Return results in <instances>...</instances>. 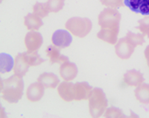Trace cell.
<instances>
[{"instance_id": "8fae6325", "label": "cell", "mask_w": 149, "mask_h": 118, "mask_svg": "<svg viewBox=\"0 0 149 118\" xmlns=\"http://www.w3.org/2000/svg\"><path fill=\"white\" fill-rule=\"evenodd\" d=\"M45 88H56L60 83L57 76L53 72H44L37 79Z\"/></svg>"}, {"instance_id": "7402d4cb", "label": "cell", "mask_w": 149, "mask_h": 118, "mask_svg": "<svg viewBox=\"0 0 149 118\" xmlns=\"http://www.w3.org/2000/svg\"><path fill=\"white\" fill-rule=\"evenodd\" d=\"M33 13H34L35 14H37L41 19L46 17L49 14V9L47 7L46 3L36 2L34 5H33Z\"/></svg>"}, {"instance_id": "9c48e42d", "label": "cell", "mask_w": 149, "mask_h": 118, "mask_svg": "<svg viewBox=\"0 0 149 118\" xmlns=\"http://www.w3.org/2000/svg\"><path fill=\"white\" fill-rule=\"evenodd\" d=\"M79 73L78 66L75 63L67 61L61 65L60 66V75L64 81L71 82L77 77Z\"/></svg>"}, {"instance_id": "ffe728a7", "label": "cell", "mask_w": 149, "mask_h": 118, "mask_svg": "<svg viewBox=\"0 0 149 118\" xmlns=\"http://www.w3.org/2000/svg\"><path fill=\"white\" fill-rule=\"evenodd\" d=\"M23 57L29 66H37L45 61L38 53V51H26L22 53Z\"/></svg>"}, {"instance_id": "603a6c76", "label": "cell", "mask_w": 149, "mask_h": 118, "mask_svg": "<svg viewBox=\"0 0 149 118\" xmlns=\"http://www.w3.org/2000/svg\"><path fill=\"white\" fill-rule=\"evenodd\" d=\"M46 4L49 12L57 13L63 9L65 5V0H47Z\"/></svg>"}, {"instance_id": "277c9868", "label": "cell", "mask_w": 149, "mask_h": 118, "mask_svg": "<svg viewBox=\"0 0 149 118\" xmlns=\"http://www.w3.org/2000/svg\"><path fill=\"white\" fill-rule=\"evenodd\" d=\"M121 14L116 9L106 8L98 15V24L101 28L119 29Z\"/></svg>"}, {"instance_id": "30bf717a", "label": "cell", "mask_w": 149, "mask_h": 118, "mask_svg": "<svg viewBox=\"0 0 149 118\" xmlns=\"http://www.w3.org/2000/svg\"><path fill=\"white\" fill-rule=\"evenodd\" d=\"M45 88L39 83H33L29 85V87L26 89V98L31 102H38L43 98L45 95Z\"/></svg>"}, {"instance_id": "484cf974", "label": "cell", "mask_w": 149, "mask_h": 118, "mask_svg": "<svg viewBox=\"0 0 149 118\" xmlns=\"http://www.w3.org/2000/svg\"><path fill=\"white\" fill-rule=\"evenodd\" d=\"M142 0H124V4L131 11L139 13V9L141 5Z\"/></svg>"}, {"instance_id": "7a4b0ae2", "label": "cell", "mask_w": 149, "mask_h": 118, "mask_svg": "<svg viewBox=\"0 0 149 118\" xmlns=\"http://www.w3.org/2000/svg\"><path fill=\"white\" fill-rule=\"evenodd\" d=\"M88 100L91 117L92 118H100L103 116L108 106V101L103 89L101 88H93Z\"/></svg>"}, {"instance_id": "5b68a950", "label": "cell", "mask_w": 149, "mask_h": 118, "mask_svg": "<svg viewBox=\"0 0 149 118\" xmlns=\"http://www.w3.org/2000/svg\"><path fill=\"white\" fill-rule=\"evenodd\" d=\"M136 47L132 45L126 37H122L118 40L115 44V53L118 58L122 59H128L133 55Z\"/></svg>"}, {"instance_id": "4fadbf2b", "label": "cell", "mask_w": 149, "mask_h": 118, "mask_svg": "<svg viewBox=\"0 0 149 118\" xmlns=\"http://www.w3.org/2000/svg\"><path fill=\"white\" fill-rule=\"evenodd\" d=\"M73 84L72 82L63 81L57 86V93L59 96L66 102L74 100L73 97Z\"/></svg>"}, {"instance_id": "cb8c5ba5", "label": "cell", "mask_w": 149, "mask_h": 118, "mask_svg": "<svg viewBox=\"0 0 149 118\" xmlns=\"http://www.w3.org/2000/svg\"><path fill=\"white\" fill-rule=\"evenodd\" d=\"M138 24L139 26L136 28L138 29L144 37L146 36L149 38V15H146L142 19L139 20Z\"/></svg>"}, {"instance_id": "52a82bcc", "label": "cell", "mask_w": 149, "mask_h": 118, "mask_svg": "<svg viewBox=\"0 0 149 118\" xmlns=\"http://www.w3.org/2000/svg\"><path fill=\"white\" fill-rule=\"evenodd\" d=\"M24 43L27 51H38L43 45L44 38L38 31H29L25 36Z\"/></svg>"}, {"instance_id": "44dd1931", "label": "cell", "mask_w": 149, "mask_h": 118, "mask_svg": "<svg viewBox=\"0 0 149 118\" xmlns=\"http://www.w3.org/2000/svg\"><path fill=\"white\" fill-rule=\"evenodd\" d=\"M128 41L136 48L139 45H142L145 43V37L141 33H134L132 32H128L125 36Z\"/></svg>"}, {"instance_id": "6da1fadb", "label": "cell", "mask_w": 149, "mask_h": 118, "mask_svg": "<svg viewBox=\"0 0 149 118\" xmlns=\"http://www.w3.org/2000/svg\"><path fill=\"white\" fill-rule=\"evenodd\" d=\"M24 94V81L22 77L16 75L3 79V86L0 90L2 98L10 104L18 103Z\"/></svg>"}, {"instance_id": "ba28073f", "label": "cell", "mask_w": 149, "mask_h": 118, "mask_svg": "<svg viewBox=\"0 0 149 118\" xmlns=\"http://www.w3.org/2000/svg\"><path fill=\"white\" fill-rule=\"evenodd\" d=\"M93 89L87 82H78L73 84V97L74 100L80 101L88 99Z\"/></svg>"}, {"instance_id": "83f0119b", "label": "cell", "mask_w": 149, "mask_h": 118, "mask_svg": "<svg viewBox=\"0 0 149 118\" xmlns=\"http://www.w3.org/2000/svg\"><path fill=\"white\" fill-rule=\"evenodd\" d=\"M139 14L144 16L149 15V0H142L141 5L139 9Z\"/></svg>"}, {"instance_id": "ac0fdd59", "label": "cell", "mask_w": 149, "mask_h": 118, "mask_svg": "<svg viewBox=\"0 0 149 118\" xmlns=\"http://www.w3.org/2000/svg\"><path fill=\"white\" fill-rule=\"evenodd\" d=\"M135 96L141 104H149V83H142L135 89Z\"/></svg>"}, {"instance_id": "4dcf8cb0", "label": "cell", "mask_w": 149, "mask_h": 118, "mask_svg": "<svg viewBox=\"0 0 149 118\" xmlns=\"http://www.w3.org/2000/svg\"><path fill=\"white\" fill-rule=\"evenodd\" d=\"M144 55H145V58H146V59H147V63H148V67H149V45H148L147 48H145Z\"/></svg>"}, {"instance_id": "f546056e", "label": "cell", "mask_w": 149, "mask_h": 118, "mask_svg": "<svg viewBox=\"0 0 149 118\" xmlns=\"http://www.w3.org/2000/svg\"><path fill=\"white\" fill-rule=\"evenodd\" d=\"M120 118H140V117H139V116H138L136 113H135L133 110H130V116H126V115L123 114Z\"/></svg>"}, {"instance_id": "d6986e66", "label": "cell", "mask_w": 149, "mask_h": 118, "mask_svg": "<svg viewBox=\"0 0 149 118\" xmlns=\"http://www.w3.org/2000/svg\"><path fill=\"white\" fill-rule=\"evenodd\" d=\"M15 59L10 55L0 53V73L4 74L10 72L14 68Z\"/></svg>"}, {"instance_id": "8992f818", "label": "cell", "mask_w": 149, "mask_h": 118, "mask_svg": "<svg viewBox=\"0 0 149 118\" xmlns=\"http://www.w3.org/2000/svg\"><path fill=\"white\" fill-rule=\"evenodd\" d=\"M51 41L53 45L59 48H66L71 45L72 42V37L68 30L59 29L53 33Z\"/></svg>"}, {"instance_id": "3957f363", "label": "cell", "mask_w": 149, "mask_h": 118, "mask_svg": "<svg viewBox=\"0 0 149 118\" xmlns=\"http://www.w3.org/2000/svg\"><path fill=\"white\" fill-rule=\"evenodd\" d=\"M92 21L89 18L74 16L68 19L65 24L66 30L78 37H85L92 30Z\"/></svg>"}, {"instance_id": "4316f807", "label": "cell", "mask_w": 149, "mask_h": 118, "mask_svg": "<svg viewBox=\"0 0 149 118\" xmlns=\"http://www.w3.org/2000/svg\"><path fill=\"white\" fill-rule=\"evenodd\" d=\"M102 4L107 8H112L118 10L124 5V0H100Z\"/></svg>"}, {"instance_id": "f1b7e54d", "label": "cell", "mask_w": 149, "mask_h": 118, "mask_svg": "<svg viewBox=\"0 0 149 118\" xmlns=\"http://www.w3.org/2000/svg\"><path fill=\"white\" fill-rule=\"evenodd\" d=\"M0 118H8L6 110L4 109V107H3V106L0 103Z\"/></svg>"}, {"instance_id": "1f68e13d", "label": "cell", "mask_w": 149, "mask_h": 118, "mask_svg": "<svg viewBox=\"0 0 149 118\" xmlns=\"http://www.w3.org/2000/svg\"><path fill=\"white\" fill-rule=\"evenodd\" d=\"M3 1V0H0V3H2Z\"/></svg>"}, {"instance_id": "7c38bea8", "label": "cell", "mask_w": 149, "mask_h": 118, "mask_svg": "<svg viewBox=\"0 0 149 118\" xmlns=\"http://www.w3.org/2000/svg\"><path fill=\"white\" fill-rule=\"evenodd\" d=\"M46 55L49 59L50 64H63L64 62L68 61L69 58L68 56L62 55L61 53V48L55 45H49L46 48Z\"/></svg>"}, {"instance_id": "d4e9b609", "label": "cell", "mask_w": 149, "mask_h": 118, "mask_svg": "<svg viewBox=\"0 0 149 118\" xmlns=\"http://www.w3.org/2000/svg\"><path fill=\"white\" fill-rule=\"evenodd\" d=\"M123 110L118 107L111 106L107 108L103 116L104 118H120L123 115Z\"/></svg>"}, {"instance_id": "5bb4252c", "label": "cell", "mask_w": 149, "mask_h": 118, "mask_svg": "<svg viewBox=\"0 0 149 118\" xmlns=\"http://www.w3.org/2000/svg\"><path fill=\"white\" fill-rule=\"evenodd\" d=\"M124 81L127 85L131 87H137L138 85L144 83L145 78L143 74L136 69L128 70L124 75Z\"/></svg>"}, {"instance_id": "e0dca14e", "label": "cell", "mask_w": 149, "mask_h": 118, "mask_svg": "<svg viewBox=\"0 0 149 118\" xmlns=\"http://www.w3.org/2000/svg\"><path fill=\"white\" fill-rule=\"evenodd\" d=\"M24 25L29 31H38L44 26V22L40 17L34 13H28L24 17Z\"/></svg>"}, {"instance_id": "9a60e30c", "label": "cell", "mask_w": 149, "mask_h": 118, "mask_svg": "<svg viewBox=\"0 0 149 118\" xmlns=\"http://www.w3.org/2000/svg\"><path fill=\"white\" fill-rule=\"evenodd\" d=\"M119 33V29H107L101 28V30L97 33V37L104 42L115 45L118 42V36Z\"/></svg>"}, {"instance_id": "2e32d148", "label": "cell", "mask_w": 149, "mask_h": 118, "mask_svg": "<svg viewBox=\"0 0 149 118\" xmlns=\"http://www.w3.org/2000/svg\"><path fill=\"white\" fill-rule=\"evenodd\" d=\"M14 59H15L14 68H13L14 74L18 77H23L27 73L30 66H28V64L24 59L22 53H19Z\"/></svg>"}]
</instances>
